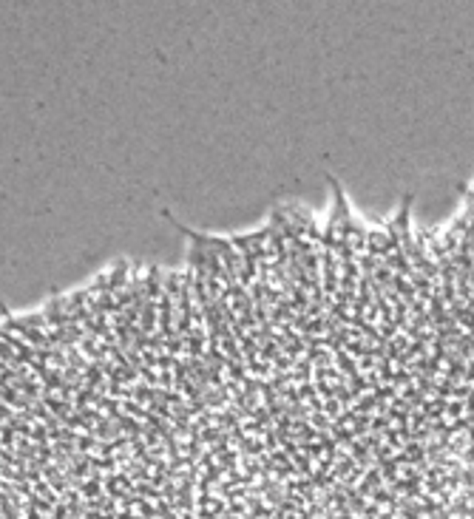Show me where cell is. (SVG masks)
Wrapping results in <instances>:
<instances>
[{
  "label": "cell",
  "instance_id": "1",
  "mask_svg": "<svg viewBox=\"0 0 474 519\" xmlns=\"http://www.w3.org/2000/svg\"><path fill=\"white\" fill-rule=\"evenodd\" d=\"M165 273L156 267V264H148L145 267V301H160L162 298V292H165V278H162Z\"/></svg>",
  "mask_w": 474,
  "mask_h": 519
},
{
  "label": "cell",
  "instance_id": "2",
  "mask_svg": "<svg viewBox=\"0 0 474 519\" xmlns=\"http://www.w3.org/2000/svg\"><path fill=\"white\" fill-rule=\"evenodd\" d=\"M0 367H4V363H0Z\"/></svg>",
  "mask_w": 474,
  "mask_h": 519
}]
</instances>
